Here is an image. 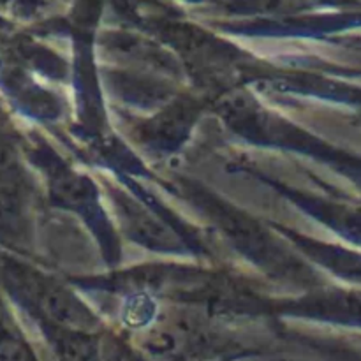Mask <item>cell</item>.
Wrapping results in <instances>:
<instances>
[{
	"label": "cell",
	"instance_id": "ba28073f",
	"mask_svg": "<svg viewBox=\"0 0 361 361\" xmlns=\"http://www.w3.org/2000/svg\"><path fill=\"white\" fill-rule=\"evenodd\" d=\"M247 361H307L300 356H289V355H264V356H256V358H250Z\"/></svg>",
	"mask_w": 361,
	"mask_h": 361
},
{
	"label": "cell",
	"instance_id": "6da1fadb",
	"mask_svg": "<svg viewBox=\"0 0 361 361\" xmlns=\"http://www.w3.org/2000/svg\"><path fill=\"white\" fill-rule=\"evenodd\" d=\"M34 298L42 316L59 331L90 337L101 330L97 316L63 286L55 282H35Z\"/></svg>",
	"mask_w": 361,
	"mask_h": 361
},
{
	"label": "cell",
	"instance_id": "3957f363",
	"mask_svg": "<svg viewBox=\"0 0 361 361\" xmlns=\"http://www.w3.org/2000/svg\"><path fill=\"white\" fill-rule=\"evenodd\" d=\"M296 307L316 319L361 330V288L330 289Z\"/></svg>",
	"mask_w": 361,
	"mask_h": 361
},
{
	"label": "cell",
	"instance_id": "277c9868",
	"mask_svg": "<svg viewBox=\"0 0 361 361\" xmlns=\"http://www.w3.org/2000/svg\"><path fill=\"white\" fill-rule=\"evenodd\" d=\"M51 192L56 201L69 208L88 212V217L97 219L99 224L109 231V226L102 210L99 208L97 194L94 185L85 176L69 171L66 168H55L51 173Z\"/></svg>",
	"mask_w": 361,
	"mask_h": 361
},
{
	"label": "cell",
	"instance_id": "5b68a950",
	"mask_svg": "<svg viewBox=\"0 0 361 361\" xmlns=\"http://www.w3.org/2000/svg\"><path fill=\"white\" fill-rule=\"evenodd\" d=\"M27 208L18 176L0 178V242L20 245L27 240Z\"/></svg>",
	"mask_w": 361,
	"mask_h": 361
},
{
	"label": "cell",
	"instance_id": "8992f818",
	"mask_svg": "<svg viewBox=\"0 0 361 361\" xmlns=\"http://www.w3.org/2000/svg\"><path fill=\"white\" fill-rule=\"evenodd\" d=\"M0 361H37L34 353L21 338L4 335L0 337Z\"/></svg>",
	"mask_w": 361,
	"mask_h": 361
},
{
	"label": "cell",
	"instance_id": "52a82bcc",
	"mask_svg": "<svg viewBox=\"0 0 361 361\" xmlns=\"http://www.w3.org/2000/svg\"><path fill=\"white\" fill-rule=\"evenodd\" d=\"M7 176H18L16 154L9 143L0 140V178Z\"/></svg>",
	"mask_w": 361,
	"mask_h": 361
},
{
	"label": "cell",
	"instance_id": "7a4b0ae2",
	"mask_svg": "<svg viewBox=\"0 0 361 361\" xmlns=\"http://www.w3.org/2000/svg\"><path fill=\"white\" fill-rule=\"evenodd\" d=\"M113 201H115L116 215H118L123 229L134 242L155 250L182 249V243L178 242L175 233L166 228L155 215L145 210L133 197L120 192V190H115Z\"/></svg>",
	"mask_w": 361,
	"mask_h": 361
},
{
	"label": "cell",
	"instance_id": "9c48e42d",
	"mask_svg": "<svg viewBox=\"0 0 361 361\" xmlns=\"http://www.w3.org/2000/svg\"><path fill=\"white\" fill-rule=\"evenodd\" d=\"M351 361H361V356H358V355L351 356Z\"/></svg>",
	"mask_w": 361,
	"mask_h": 361
}]
</instances>
